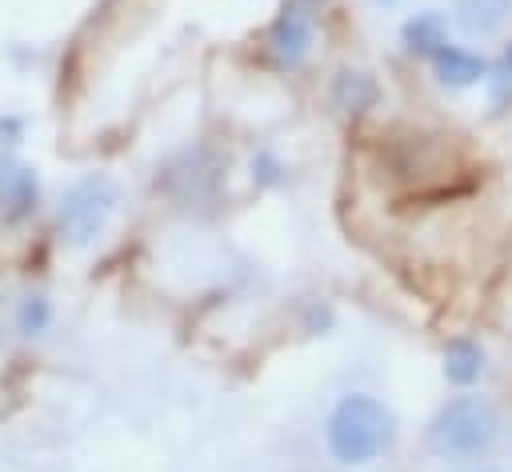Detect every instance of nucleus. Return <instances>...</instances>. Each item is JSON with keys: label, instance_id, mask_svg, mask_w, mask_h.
<instances>
[{"label": "nucleus", "instance_id": "1", "mask_svg": "<svg viewBox=\"0 0 512 472\" xmlns=\"http://www.w3.org/2000/svg\"><path fill=\"white\" fill-rule=\"evenodd\" d=\"M504 440V412L484 392L448 396L424 424V448L444 464H480Z\"/></svg>", "mask_w": 512, "mask_h": 472}, {"label": "nucleus", "instance_id": "11", "mask_svg": "<svg viewBox=\"0 0 512 472\" xmlns=\"http://www.w3.org/2000/svg\"><path fill=\"white\" fill-rule=\"evenodd\" d=\"M484 96H488L492 116H512V40L492 56L488 80H484Z\"/></svg>", "mask_w": 512, "mask_h": 472}, {"label": "nucleus", "instance_id": "14", "mask_svg": "<svg viewBox=\"0 0 512 472\" xmlns=\"http://www.w3.org/2000/svg\"><path fill=\"white\" fill-rule=\"evenodd\" d=\"M464 472H500V468H492V464H468Z\"/></svg>", "mask_w": 512, "mask_h": 472}, {"label": "nucleus", "instance_id": "9", "mask_svg": "<svg viewBox=\"0 0 512 472\" xmlns=\"http://www.w3.org/2000/svg\"><path fill=\"white\" fill-rule=\"evenodd\" d=\"M328 100H332L336 112L360 116V112H368V108L380 100V84H376L372 72L344 64V68H336V76H332V84H328Z\"/></svg>", "mask_w": 512, "mask_h": 472}, {"label": "nucleus", "instance_id": "3", "mask_svg": "<svg viewBox=\"0 0 512 472\" xmlns=\"http://www.w3.org/2000/svg\"><path fill=\"white\" fill-rule=\"evenodd\" d=\"M120 200H124V188L112 172H80L64 184L60 200H56V236L64 248L72 252H84L92 248L116 220L120 212Z\"/></svg>", "mask_w": 512, "mask_h": 472}, {"label": "nucleus", "instance_id": "5", "mask_svg": "<svg viewBox=\"0 0 512 472\" xmlns=\"http://www.w3.org/2000/svg\"><path fill=\"white\" fill-rule=\"evenodd\" d=\"M36 208H40L36 168L0 156V224H24Z\"/></svg>", "mask_w": 512, "mask_h": 472}, {"label": "nucleus", "instance_id": "8", "mask_svg": "<svg viewBox=\"0 0 512 472\" xmlns=\"http://www.w3.org/2000/svg\"><path fill=\"white\" fill-rule=\"evenodd\" d=\"M440 372L452 388H472L484 372H488V348L476 340V336H452L444 348H440Z\"/></svg>", "mask_w": 512, "mask_h": 472}, {"label": "nucleus", "instance_id": "13", "mask_svg": "<svg viewBox=\"0 0 512 472\" xmlns=\"http://www.w3.org/2000/svg\"><path fill=\"white\" fill-rule=\"evenodd\" d=\"M248 180L256 188H284L288 184V160L276 148H256L248 160Z\"/></svg>", "mask_w": 512, "mask_h": 472}, {"label": "nucleus", "instance_id": "2", "mask_svg": "<svg viewBox=\"0 0 512 472\" xmlns=\"http://www.w3.org/2000/svg\"><path fill=\"white\" fill-rule=\"evenodd\" d=\"M396 436H400L396 412L372 392H344L332 400L324 416V448L344 468L376 464L396 448Z\"/></svg>", "mask_w": 512, "mask_h": 472}, {"label": "nucleus", "instance_id": "7", "mask_svg": "<svg viewBox=\"0 0 512 472\" xmlns=\"http://www.w3.org/2000/svg\"><path fill=\"white\" fill-rule=\"evenodd\" d=\"M448 40H452V20H448V12H440V8H420V12H412V16L400 24V44H404V52H412V56H420V60H432Z\"/></svg>", "mask_w": 512, "mask_h": 472}, {"label": "nucleus", "instance_id": "12", "mask_svg": "<svg viewBox=\"0 0 512 472\" xmlns=\"http://www.w3.org/2000/svg\"><path fill=\"white\" fill-rule=\"evenodd\" d=\"M52 320H56V308H52V300H48L44 292H24V296L16 300V308H12V324H16V332H20L24 340L44 336V332L52 328Z\"/></svg>", "mask_w": 512, "mask_h": 472}, {"label": "nucleus", "instance_id": "6", "mask_svg": "<svg viewBox=\"0 0 512 472\" xmlns=\"http://www.w3.org/2000/svg\"><path fill=\"white\" fill-rule=\"evenodd\" d=\"M428 64H432V76H436L440 88H448V92H464V88H476V84L488 80V64H492V60H488L480 48H472V44H456V40H448Z\"/></svg>", "mask_w": 512, "mask_h": 472}, {"label": "nucleus", "instance_id": "10", "mask_svg": "<svg viewBox=\"0 0 512 472\" xmlns=\"http://www.w3.org/2000/svg\"><path fill=\"white\" fill-rule=\"evenodd\" d=\"M512 16V0H452V28H460L472 40H488L496 36Z\"/></svg>", "mask_w": 512, "mask_h": 472}, {"label": "nucleus", "instance_id": "4", "mask_svg": "<svg viewBox=\"0 0 512 472\" xmlns=\"http://www.w3.org/2000/svg\"><path fill=\"white\" fill-rule=\"evenodd\" d=\"M316 12H320L316 0H284L276 8V16L268 20V28L260 36V48L272 60V68L296 72L308 64V56L316 48V28H320Z\"/></svg>", "mask_w": 512, "mask_h": 472}]
</instances>
